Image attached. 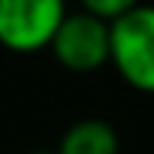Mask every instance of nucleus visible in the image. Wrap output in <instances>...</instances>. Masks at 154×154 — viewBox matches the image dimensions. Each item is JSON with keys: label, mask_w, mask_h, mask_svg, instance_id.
Instances as JSON below:
<instances>
[{"label": "nucleus", "mask_w": 154, "mask_h": 154, "mask_svg": "<svg viewBox=\"0 0 154 154\" xmlns=\"http://www.w3.org/2000/svg\"><path fill=\"white\" fill-rule=\"evenodd\" d=\"M110 63L126 85L154 94V6L138 3L110 19Z\"/></svg>", "instance_id": "f257e3e1"}, {"label": "nucleus", "mask_w": 154, "mask_h": 154, "mask_svg": "<svg viewBox=\"0 0 154 154\" xmlns=\"http://www.w3.org/2000/svg\"><path fill=\"white\" fill-rule=\"evenodd\" d=\"M138 3H142V0H82V10L110 22V19L123 16L126 10H132V6H138Z\"/></svg>", "instance_id": "39448f33"}, {"label": "nucleus", "mask_w": 154, "mask_h": 154, "mask_svg": "<svg viewBox=\"0 0 154 154\" xmlns=\"http://www.w3.org/2000/svg\"><path fill=\"white\" fill-rule=\"evenodd\" d=\"M66 13V0H0V44L13 54L44 51Z\"/></svg>", "instance_id": "f03ea898"}, {"label": "nucleus", "mask_w": 154, "mask_h": 154, "mask_svg": "<svg viewBox=\"0 0 154 154\" xmlns=\"http://www.w3.org/2000/svg\"><path fill=\"white\" fill-rule=\"evenodd\" d=\"M51 51L69 72H94L110 63V22L85 10L66 13L51 38Z\"/></svg>", "instance_id": "7ed1b4c3"}, {"label": "nucleus", "mask_w": 154, "mask_h": 154, "mask_svg": "<svg viewBox=\"0 0 154 154\" xmlns=\"http://www.w3.org/2000/svg\"><path fill=\"white\" fill-rule=\"evenodd\" d=\"M32 154H54V151H32Z\"/></svg>", "instance_id": "423d86ee"}, {"label": "nucleus", "mask_w": 154, "mask_h": 154, "mask_svg": "<svg viewBox=\"0 0 154 154\" xmlns=\"http://www.w3.org/2000/svg\"><path fill=\"white\" fill-rule=\"evenodd\" d=\"M54 154H120V135L113 123L101 116H85L63 132Z\"/></svg>", "instance_id": "20e7f679"}]
</instances>
